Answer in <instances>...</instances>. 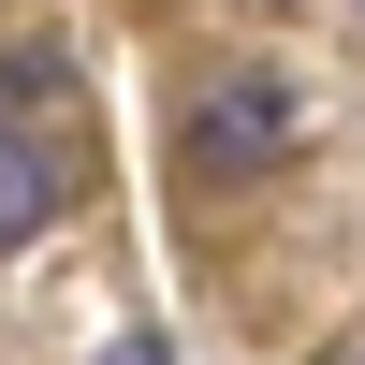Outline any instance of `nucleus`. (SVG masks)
I'll list each match as a JSON object with an SVG mask.
<instances>
[{
	"label": "nucleus",
	"instance_id": "obj_1",
	"mask_svg": "<svg viewBox=\"0 0 365 365\" xmlns=\"http://www.w3.org/2000/svg\"><path fill=\"white\" fill-rule=\"evenodd\" d=\"M292 146H307V88L278 73V58H234V73L190 88V117H175V161L205 175V190H234V175H278Z\"/></svg>",
	"mask_w": 365,
	"mask_h": 365
},
{
	"label": "nucleus",
	"instance_id": "obj_3",
	"mask_svg": "<svg viewBox=\"0 0 365 365\" xmlns=\"http://www.w3.org/2000/svg\"><path fill=\"white\" fill-rule=\"evenodd\" d=\"M103 365H175V351H161V336H117V351H103Z\"/></svg>",
	"mask_w": 365,
	"mask_h": 365
},
{
	"label": "nucleus",
	"instance_id": "obj_2",
	"mask_svg": "<svg viewBox=\"0 0 365 365\" xmlns=\"http://www.w3.org/2000/svg\"><path fill=\"white\" fill-rule=\"evenodd\" d=\"M58 205H73V146L58 132H0V249H29Z\"/></svg>",
	"mask_w": 365,
	"mask_h": 365
}]
</instances>
